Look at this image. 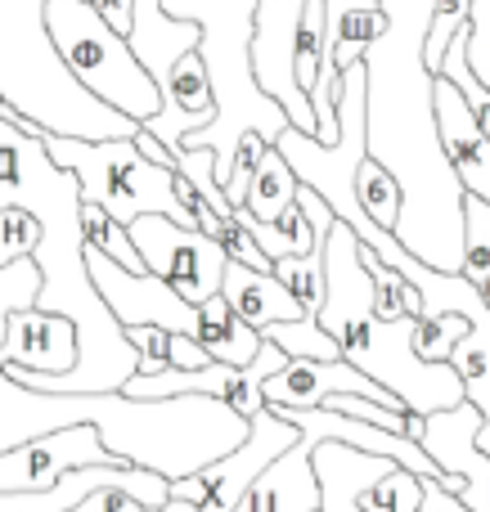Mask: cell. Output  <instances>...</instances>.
Segmentation results:
<instances>
[{"label": "cell", "mask_w": 490, "mask_h": 512, "mask_svg": "<svg viewBox=\"0 0 490 512\" xmlns=\"http://www.w3.org/2000/svg\"><path fill=\"white\" fill-rule=\"evenodd\" d=\"M135 149H140V153H144V158H149V162H158V167L176 171V153H171V149H167V144H162V140H153V135L144 131V126H140V135H135Z\"/></svg>", "instance_id": "41"}, {"label": "cell", "mask_w": 490, "mask_h": 512, "mask_svg": "<svg viewBox=\"0 0 490 512\" xmlns=\"http://www.w3.org/2000/svg\"><path fill=\"white\" fill-rule=\"evenodd\" d=\"M45 230L27 207H5L0 212V265H14V261H27L41 248Z\"/></svg>", "instance_id": "34"}, {"label": "cell", "mask_w": 490, "mask_h": 512, "mask_svg": "<svg viewBox=\"0 0 490 512\" xmlns=\"http://www.w3.org/2000/svg\"><path fill=\"white\" fill-rule=\"evenodd\" d=\"M81 221H86V248L104 252L108 261H117L122 270H131V274H149V270H144V256L135 252V243H131V230H126V225H117L104 207L86 203V207H81Z\"/></svg>", "instance_id": "27"}, {"label": "cell", "mask_w": 490, "mask_h": 512, "mask_svg": "<svg viewBox=\"0 0 490 512\" xmlns=\"http://www.w3.org/2000/svg\"><path fill=\"white\" fill-rule=\"evenodd\" d=\"M365 512H419L423 508V477L405 468H392L365 499H360Z\"/></svg>", "instance_id": "33"}, {"label": "cell", "mask_w": 490, "mask_h": 512, "mask_svg": "<svg viewBox=\"0 0 490 512\" xmlns=\"http://www.w3.org/2000/svg\"><path fill=\"white\" fill-rule=\"evenodd\" d=\"M468 63L477 81L490 90V0H473V23H468Z\"/></svg>", "instance_id": "38"}, {"label": "cell", "mask_w": 490, "mask_h": 512, "mask_svg": "<svg viewBox=\"0 0 490 512\" xmlns=\"http://www.w3.org/2000/svg\"><path fill=\"white\" fill-rule=\"evenodd\" d=\"M477 432H482V414L477 405H459L450 414L423 418V454L437 463L446 477L464 481V504L473 512H490V459L477 450Z\"/></svg>", "instance_id": "13"}, {"label": "cell", "mask_w": 490, "mask_h": 512, "mask_svg": "<svg viewBox=\"0 0 490 512\" xmlns=\"http://www.w3.org/2000/svg\"><path fill=\"white\" fill-rule=\"evenodd\" d=\"M468 319L464 315H441V319H419L414 324V355L423 364H450L455 346L468 337Z\"/></svg>", "instance_id": "31"}, {"label": "cell", "mask_w": 490, "mask_h": 512, "mask_svg": "<svg viewBox=\"0 0 490 512\" xmlns=\"http://www.w3.org/2000/svg\"><path fill=\"white\" fill-rule=\"evenodd\" d=\"M324 279H329V292H324L320 328L342 346V360L356 364L383 391H392L419 418L468 405L464 378L455 373V364H423L414 355V324L419 319H401V324L378 319L374 279L360 261V234L342 221L333 225L329 243H324Z\"/></svg>", "instance_id": "2"}, {"label": "cell", "mask_w": 490, "mask_h": 512, "mask_svg": "<svg viewBox=\"0 0 490 512\" xmlns=\"http://www.w3.org/2000/svg\"><path fill=\"white\" fill-rule=\"evenodd\" d=\"M392 27H428L432 32V14H437V0H378Z\"/></svg>", "instance_id": "39"}, {"label": "cell", "mask_w": 490, "mask_h": 512, "mask_svg": "<svg viewBox=\"0 0 490 512\" xmlns=\"http://www.w3.org/2000/svg\"><path fill=\"white\" fill-rule=\"evenodd\" d=\"M383 32H387L383 9H351V14L329 32V54H324V59H333L342 72H347L351 63H365L369 45H374Z\"/></svg>", "instance_id": "24"}, {"label": "cell", "mask_w": 490, "mask_h": 512, "mask_svg": "<svg viewBox=\"0 0 490 512\" xmlns=\"http://www.w3.org/2000/svg\"><path fill=\"white\" fill-rule=\"evenodd\" d=\"M266 342H275L288 360H342V346L320 328V319H297V324L266 328Z\"/></svg>", "instance_id": "28"}, {"label": "cell", "mask_w": 490, "mask_h": 512, "mask_svg": "<svg viewBox=\"0 0 490 512\" xmlns=\"http://www.w3.org/2000/svg\"><path fill=\"white\" fill-rule=\"evenodd\" d=\"M198 342L212 355V364H225V369H252L266 351V337L252 324H243L225 297H212L207 306H198Z\"/></svg>", "instance_id": "21"}, {"label": "cell", "mask_w": 490, "mask_h": 512, "mask_svg": "<svg viewBox=\"0 0 490 512\" xmlns=\"http://www.w3.org/2000/svg\"><path fill=\"white\" fill-rule=\"evenodd\" d=\"M45 153L68 171L81 185V198L95 207H104L117 225L131 230L144 216H167V221L198 230V221L185 212L176 194V171L149 162L135 140H104V144H86V140H68V135H50Z\"/></svg>", "instance_id": "6"}, {"label": "cell", "mask_w": 490, "mask_h": 512, "mask_svg": "<svg viewBox=\"0 0 490 512\" xmlns=\"http://www.w3.org/2000/svg\"><path fill=\"white\" fill-rule=\"evenodd\" d=\"M419 512H473L459 495L441 490V481H423V508Z\"/></svg>", "instance_id": "40"}, {"label": "cell", "mask_w": 490, "mask_h": 512, "mask_svg": "<svg viewBox=\"0 0 490 512\" xmlns=\"http://www.w3.org/2000/svg\"><path fill=\"white\" fill-rule=\"evenodd\" d=\"M297 194H302V185H297L293 167H288V162L279 158V149L270 144L261 171L252 176V189H248V203H243V212H252L261 225H279V216H284L288 207H297Z\"/></svg>", "instance_id": "22"}, {"label": "cell", "mask_w": 490, "mask_h": 512, "mask_svg": "<svg viewBox=\"0 0 490 512\" xmlns=\"http://www.w3.org/2000/svg\"><path fill=\"white\" fill-rule=\"evenodd\" d=\"M50 0H0V99L50 135L104 144L135 140L140 126L72 81L45 27Z\"/></svg>", "instance_id": "4"}, {"label": "cell", "mask_w": 490, "mask_h": 512, "mask_svg": "<svg viewBox=\"0 0 490 512\" xmlns=\"http://www.w3.org/2000/svg\"><path fill=\"white\" fill-rule=\"evenodd\" d=\"M81 360V333L68 315H45V310H23L14 315L0 351V369H23L41 378H68Z\"/></svg>", "instance_id": "15"}, {"label": "cell", "mask_w": 490, "mask_h": 512, "mask_svg": "<svg viewBox=\"0 0 490 512\" xmlns=\"http://www.w3.org/2000/svg\"><path fill=\"white\" fill-rule=\"evenodd\" d=\"M86 265L90 279H95V292L104 297V306L113 310L126 333L131 328H162L171 337H198V306H189L167 279L131 274L95 248H86Z\"/></svg>", "instance_id": "12"}, {"label": "cell", "mask_w": 490, "mask_h": 512, "mask_svg": "<svg viewBox=\"0 0 490 512\" xmlns=\"http://www.w3.org/2000/svg\"><path fill=\"white\" fill-rule=\"evenodd\" d=\"M351 9H383L378 0H324V14H329V32L351 14Z\"/></svg>", "instance_id": "42"}, {"label": "cell", "mask_w": 490, "mask_h": 512, "mask_svg": "<svg viewBox=\"0 0 490 512\" xmlns=\"http://www.w3.org/2000/svg\"><path fill=\"white\" fill-rule=\"evenodd\" d=\"M311 0H261L257 32H252V72L257 86L288 113V122L315 140V108L311 95L297 86V32Z\"/></svg>", "instance_id": "10"}, {"label": "cell", "mask_w": 490, "mask_h": 512, "mask_svg": "<svg viewBox=\"0 0 490 512\" xmlns=\"http://www.w3.org/2000/svg\"><path fill=\"white\" fill-rule=\"evenodd\" d=\"M86 468H126V463L104 445L99 427H63V432L36 436V441L0 454V495H45L63 477Z\"/></svg>", "instance_id": "11"}, {"label": "cell", "mask_w": 490, "mask_h": 512, "mask_svg": "<svg viewBox=\"0 0 490 512\" xmlns=\"http://www.w3.org/2000/svg\"><path fill=\"white\" fill-rule=\"evenodd\" d=\"M437 126H441V144H446V158L455 167V176L464 180V189L473 198L490 203V140L477 126L468 99L459 95V86H450L446 77H437Z\"/></svg>", "instance_id": "16"}, {"label": "cell", "mask_w": 490, "mask_h": 512, "mask_svg": "<svg viewBox=\"0 0 490 512\" xmlns=\"http://www.w3.org/2000/svg\"><path fill=\"white\" fill-rule=\"evenodd\" d=\"M131 243L144 256V270L167 279L189 306H207L212 297H221L225 270H230L221 239L203 230H185L167 216H144L131 225Z\"/></svg>", "instance_id": "9"}, {"label": "cell", "mask_w": 490, "mask_h": 512, "mask_svg": "<svg viewBox=\"0 0 490 512\" xmlns=\"http://www.w3.org/2000/svg\"><path fill=\"white\" fill-rule=\"evenodd\" d=\"M126 490L135 495L149 512H162L171 504V481L158 477V472H144V468H86V472H72L63 477L54 490L45 495H0V512H72L81 508L95 490Z\"/></svg>", "instance_id": "14"}, {"label": "cell", "mask_w": 490, "mask_h": 512, "mask_svg": "<svg viewBox=\"0 0 490 512\" xmlns=\"http://www.w3.org/2000/svg\"><path fill=\"white\" fill-rule=\"evenodd\" d=\"M162 512H198V508H189V504H180V499H171V504L162 508Z\"/></svg>", "instance_id": "43"}, {"label": "cell", "mask_w": 490, "mask_h": 512, "mask_svg": "<svg viewBox=\"0 0 490 512\" xmlns=\"http://www.w3.org/2000/svg\"><path fill=\"white\" fill-rule=\"evenodd\" d=\"M297 441H302V432H297L288 418H279L275 409H261V414L252 418L248 441H243L230 459L203 468L198 477L171 481V499H180V504H189L198 512H234L243 504V495L266 477L270 463L284 459Z\"/></svg>", "instance_id": "8"}, {"label": "cell", "mask_w": 490, "mask_h": 512, "mask_svg": "<svg viewBox=\"0 0 490 512\" xmlns=\"http://www.w3.org/2000/svg\"><path fill=\"white\" fill-rule=\"evenodd\" d=\"M473 23V0H437V14H432V32L428 45H423V59H428V72L437 77L446 50L455 45V36Z\"/></svg>", "instance_id": "32"}, {"label": "cell", "mask_w": 490, "mask_h": 512, "mask_svg": "<svg viewBox=\"0 0 490 512\" xmlns=\"http://www.w3.org/2000/svg\"><path fill=\"white\" fill-rule=\"evenodd\" d=\"M162 99H167V104H162V113L153 117V122H144V131H149L153 140L167 144L171 153H176L189 135L207 131V126L216 122L212 77H207V68H203V59H198V54H189V59L176 63V72H171Z\"/></svg>", "instance_id": "17"}, {"label": "cell", "mask_w": 490, "mask_h": 512, "mask_svg": "<svg viewBox=\"0 0 490 512\" xmlns=\"http://www.w3.org/2000/svg\"><path fill=\"white\" fill-rule=\"evenodd\" d=\"M221 297L230 301L234 315H239L243 324H252L257 333H266V328H275V324H297V319H306L302 301H297L275 274L248 270V265H234V261H230V270H225Z\"/></svg>", "instance_id": "20"}, {"label": "cell", "mask_w": 490, "mask_h": 512, "mask_svg": "<svg viewBox=\"0 0 490 512\" xmlns=\"http://www.w3.org/2000/svg\"><path fill=\"white\" fill-rule=\"evenodd\" d=\"M392 459H374L351 445L324 441L315 450V477H320V512H365L360 499L392 472Z\"/></svg>", "instance_id": "19"}, {"label": "cell", "mask_w": 490, "mask_h": 512, "mask_svg": "<svg viewBox=\"0 0 490 512\" xmlns=\"http://www.w3.org/2000/svg\"><path fill=\"white\" fill-rule=\"evenodd\" d=\"M221 243H225V256H230L234 265H248V270H261V274H275V261H270L266 252H261V243L252 239L248 230H243L239 221H225V230H221Z\"/></svg>", "instance_id": "37"}, {"label": "cell", "mask_w": 490, "mask_h": 512, "mask_svg": "<svg viewBox=\"0 0 490 512\" xmlns=\"http://www.w3.org/2000/svg\"><path fill=\"white\" fill-rule=\"evenodd\" d=\"M257 5L261 0H162V14L167 18L194 23L203 32L198 59H203L207 77H212V95H216V122L207 131L189 135L176 153L212 149L221 189L234 171L243 135H266V144H275L293 126L284 108L257 86V72H252Z\"/></svg>", "instance_id": "3"}, {"label": "cell", "mask_w": 490, "mask_h": 512, "mask_svg": "<svg viewBox=\"0 0 490 512\" xmlns=\"http://www.w3.org/2000/svg\"><path fill=\"white\" fill-rule=\"evenodd\" d=\"M266 153H270L266 135H243V144H239V158H234V171H230V180H225V198H230L234 207H243V203H248L252 176H257V171H261V162H266Z\"/></svg>", "instance_id": "35"}, {"label": "cell", "mask_w": 490, "mask_h": 512, "mask_svg": "<svg viewBox=\"0 0 490 512\" xmlns=\"http://www.w3.org/2000/svg\"><path fill=\"white\" fill-rule=\"evenodd\" d=\"M45 27H50V41L59 50L63 68L72 72V81L90 99L131 117L135 126L153 122L162 113L167 99H162L158 81L140 68L131 41L95 5H86V0H50L45 5Z\"/></svg>", "instance_id": "5"}, {"label": "cell", "mask_w": 490, "mask_h": 512, "mask_svg": "<svg viewBox=\"0 0 490 512\" xmlns=\"http://www.w3.org/2000/svg\"><path fill=\"white\" fill-rule=\"evenodd\" d=\"M176 176L189 180V189H194L198 198H203L207 207H212L221 221H230L239 207L225 198L221 180H216V153L212 149H189V153H176Z\"/></svg>", "instance_id": "30"}, {"label": "cell", "mask_w": 490, "mask_h": 512, "mask_svg": "<svg viewBox=\"0 0 490 512\" xmlns=\"http://www.w3.org/2000/svg\"><path fill=\"white\" fill-rule=\"evenodd\" d=\"M338 122H342L338 144H320V140H311V135H302L297 126H288L275 140V149H279V158L293 167L297 185L320 194L324 203L333 207V216L365 239V234L374 230V221L365 216V207H360V198H356V176L369 162V68L365 63H351L347 77H342Z\"/></svg>", "instance_id": "7"}, {"label": "cell", "mask_w": 490, "mask_h": 512, "mask_svg": "<svg viewBox=\"0 0 490 512\" xmlns=\"http://www.w3.org/2000/svg\"><path fill=\"white\" fill-rule=\"evenodd\" d=\"M41 265L27 256V261H14V265H0V351H5V337H9V324L14 315L23 310H36L41 306Z\"/></svg>", "instance_id": "26"}, {"label": "cell", "mask_w": 490, "mask_h": 512, "mask_svg": "<svg viewBox=\"0 0 490 512\" xmlns=\"http://www.w3.org/2000/svg\"><path fill=\"white\" fill-rule=\"evenodd\" d=\"M464 274L473 288L490 283V203L468 194L464 203Z\"/></svg>", "instance_id": "29"}, {"label": "cell", "mask_w": 490, "mask_h": 512, "mask_svg": "<svg viewBox=\"0 0 490 512\" xmlns=\"http://www.w3.org/2000/svg\"><path fill=\"white\" fill-rule=\"evenodd\" d=\"M302 432V427H297ZM315 441L311 432H302V441L284 454L279 463H270L266 477L243 495V504L234 512H320V477H315Z\"/></svg>", "instance_id": "18"}, {"label": "cell", "mask_w": 490, "mask_h": 512, "mask_svg": "<svg viewBox=\"0 0 490 512\" xmlns=\"http://www.w3.org/2000/svg\"><path fill=\"white\" fill-rule=\"evenodd\" d=\"M428 27H392L369 45V162L392 171L405 194L396 243L441 274L464 270V203L437 126V77L423 59Z\"/></svg>", "instance_id": "1"}, {"label": "cell", "mask_w": 490, "mask_h": 512, "mask_svg": "<svg viewBox=\"0 0 490 512\" xmlns=\"http://www.w3.org/2000/svg\"><path fill=\"white\" fill-rule=\"evenodd\" d=\"M360 261H365L369 279H374V310H378V319H387V324H401V319H419L423 315L419 288H414V283L405 279L401 270L383 265V256L369 252L365 243H360Z\"/></svg>", "instance_id": "23"}, {"label": "cell", "mask_w": 490, "mask_h": 512, "mask_svg": "<svg viewBox=\"0 0 490 512\" xmlns=\"http://www.w3.org/2000/svg\"><path fill=\"white\" fill-rule=\"evenodd\" d=\"M131 346L140 351V373L135 378H158V373H171V333L162 328H131Z\"/></svg>", "instance_id": "36"}, {"label": "cell", "mask_w": 490, "mask_h": 512, "mask_svg": "<svg viewBox=\"0 0 490 512\" xmlns=\"http://www.w3.org/2000/svg\"><path fill=\"white\" fill-rule=\"evenodd\" d=\"M356 198H360L365 216L378 225V230L396 234L401 212H405V194H401V185H396L392 171H383L378 162H365V167H360V176H356Z\"/></svg>", "instance_id": "25"}]
</instances>
